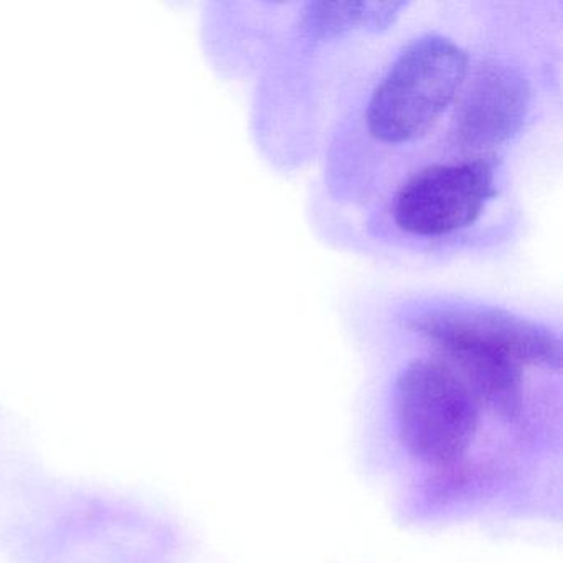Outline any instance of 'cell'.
<instances>
[{
  "label": "cell",
  "instance_id": "obj_6",
  "mask_svg": "<svg viewBox=\"0 0 563 563\" xmlns=\"http://www.w3.org/2000/svg\"><path fill=\"white\" fill-rule=\"evenodd\" d=\"M405 4H371V2H314L308 4L301 19L309 38L324 41L355 29L385 31L394 25Z\"/></svg>",
  "mask_w": 563,
  "mask_h": 563
},
{
  "label": "cell",
  "instance_id": "obj_2",
  "mask_svg": "<svg viewBox=\"0 0 563 563\" xmlns=\"http://www.w3.org/2000/svg\"><path fill=\"white\" fill-rule=\"evenodd\" d=\"M483 411L514 427L441 355L413 358L395 380V427L401 448L453 487L466 483V456L479 437Z\"/></svg>",
  "mask_w": 563,
  "mask_h": 563
},
{
  "label": "cell",
  "instance_id": "obj_4",
  "mask_svg": "<svg viewBox=\"0 0 563 563\" xmlns=\"http://www.w3.org/2000/svg\"><path fill=\"white\" fill-rule=\"evenodd\" d=\"M493 156L430 164L395 194L394 220L401 232L424 239L473 225L496 196Z\"/></svg>",
  "mask_w": 563,
  "mask_h": 563
},
{
  "label": "cell",
  "instance_id": "obj_3",
  "mask_svg": "<svg viewBox=\"0 0 563 563\" xmlns=\"http://www.w3.org/2000/svg\"><path fill=\"white\" fill-rule=\"evenodd\" d=\"M467 64L466 52L451 38H415L372 91L365 113L371 136L387 144L420 140L460 93Z\"/></svg>",
  "mask_w": 563,
  "mask_h": 563
},
{
  "label": "cell",
  "instance_id": "obj_1",
  "mask_svg": "<svg viewBox=\"0 0 563 563\" xmlns=\"http://www.w3.org/2000/svg\"><path fill=\"white\" fill-rule=\"evenodd\" d=\"M407 325L500 413L529 431L532 410L527 404L526 372L560 371L562 365L560 339L549 328L490 306L428 309Z\"/></svg>",
  "mask_w": 563,
  "mask_h": 563
},
{
  "label": "cell",
  "instance_id": "obj_5",
  "mask_svg": "<svg viewBox=\"0 0 563 563\" xmlns=\"http://www.w3.org/2000/svg\"><path fill=\"white\" fill-rule=\"evenodd\" d=\"M530 85L522 71L500 60L477 67L457 103L451 141L464 151H489L522 130Z\"/></svg>",
  "mask_w": 563,
  "mask_h": 563
}]
</instances>
